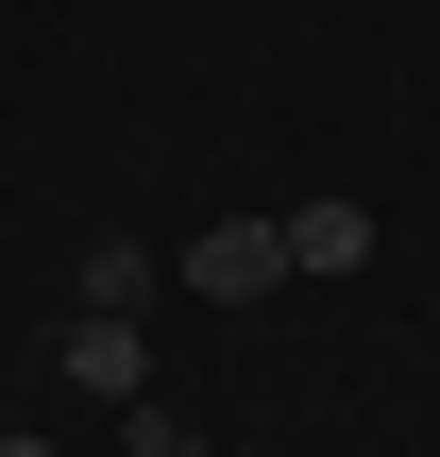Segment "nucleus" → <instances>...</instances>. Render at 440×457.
<instances>
[{"label": "nucleus", "mask_w": 440, "mask_h": 457, "mask_svg": "<svg viewBox=\"0 0 440 457\" xmlns=\"http://www.w3.org/2000/svg\"><path fill=\"white\" fill-rule=\"evenodd\" d=\"M170 271H187L203 305H254V288H288V237H271V220H203Z\"/></svg>", "instance_id": "obj_1"}, {"label": "nucleus", "mask_w": 440, "mask_h": 457, "mask_svg": "<svg viewBox=\"0 0 440 457\" xmlns=\"http://www.w3.org/2000/svg\"><path fill=\"white\" fill-rule=\"evenodd\" d=\"M68 373H85V407H136V390H153V339H136V305H85V322H68Z\"/></svg>", "instance_id": "obj_2"}, {"label": "nucleus", "mask_w": 440, "mask_h": 457, "mask_svg": "<svg viewBox=\"0 0 440 457\" xmlns=\"http://www.w3.org/2000/svg\"><path fill=\"white\" fill-rule=\"evenodd\" d=\"M288 271H373V204H288Z\"/></svg>", "instance_id": "obj_3"}, {"label": "nucleus", "mask_w": 440, "mask_h": 457, "mask_svg": "<svg viewBox=\"0 0 440 457\" xmlns=\"http://www.w3.org/2000/svg\"><path fill=\"white\" fill-rule=\"evenodd\" d=\"M153 271H170V254H153V237H119V220H102V237H85V305H153Z\"/></svg>", "instance_id": "obj_4"}, {"label": "nucleus", "mask_w": 440, "mask_h": 457, "mask_svg": "<svg viewBox=\"0 0 440 457\" xmlns=\"http://www.w3.org/2000/svg\"><path fill=\"white\" fill-rule=\"evenodd\" d=\"M136 457H220V441H187V424H170V407L136 390Z\"/></svg>", "instance_id": "obj_5"}, {"label": "nucleus", "mask_w": 440, "mask_h": 457, "mask_svg": "<svg viewBox=\"0 0 440 457\" xmlns=\"http://www.w3.org/2000/svg\"><path fill=\"white\" fill-rule=\"evenodd\" d=\"M0 457H51V441H0Z\"/></svg>", "instance_id": "obj_6"}]
</instances>
